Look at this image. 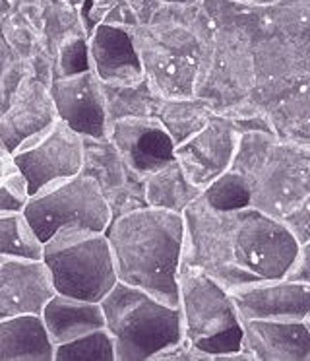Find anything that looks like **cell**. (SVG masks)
<instances>
[{
	"label": "cell",
	"instance_id": "cell-31",
	"mask_svg": "<svg viewBox=\"0 0 310 361\" xmlns=\"http://www.w3.org/2000/svg\"><path fill=\"white\" fill-rule=\"evenodd\" d=\"M306 322H309V326H310V314H309V319H306Z\"/></svg>",
	"mask_w": 310,
	"mask_h": 361
},
{
	"label": "cell",
	"instance_id": "cell-19",
	"mask_svg": "<svg viewBox=\"0 0 310 361\" xmlns=\"http://www.w3.org/2000/svg\"><path fill=\"white\" fill-rule=\"evenodd\" d=\"M217 113L213 103L200 95L185 97H159L155 105V117L167 130L175 146L188 140L190 136L202 130L208 121Z\"/></svg>",
	"mask_w": 310,
	"mask_h": 361
},
{
	"label": "cell",
	"instance_id": "cell-14",
	"mask_svg": "<svg viewBox=\"0 0 310 361\" xmlns=\"http://www.w3.org/2000/svg\"><path fill=\"white\" fill-rule=\"evenodd\" d=\"M54 293L43 259H0V319L41 314Z\"/></svg>",
	"mask_w": 310,
	"mask_h": 361
},
{
	"label": "cell",
	"instance_id": "cell-5",
	"mask_svg": "<svg viewBox=\"0 0 310 361\" xmlns=\"http://www.w3.org/2000/svg\"><path fill=\"white\" fill-rule=\"evenodd\" d=\"M178 309L185 342L208 361L250 360L242 350V322L231 291L198 268L182 264L178 272Z\"/></svg>",
	"mask_w": 310,
	"mask_h": 361
},
{
	"label": "cell",
	"instance_id": "cell-15",
	"mask_svg": "<svg viewBox=\"0 0 310 361\" xmlns=\"http://www.w3.org/2000/svg\"><path fill=\"white\" fill-rule=\"evenodd\" d=\"M242 350L252 361H310L306 321H240Z\"/></svg>",
	"mask_w": 310,
	"mask_h": 361
},
{
	"label": "cell",
	"instance_id": "cell-9",
	"mask_svg": "<svg viewBox=\"0 0 310 361\" xmlns=\"http://www.w3.org/2000/svg\"><path fill=\"white\" fill-rule=\"evenodd\" d=\"M56 117L84 138H105L108 111L105 84L92 68L61 74L49 87Z\"/></svg>",
	"mask_w": 310,
	"mask_h": 361
},
{
	"label": "cell",
	"instance_id": "cell-17",
	"mask_svg": "<svg viewBox=\"0 0 310 361\" xmlns=\"http://www.w3.org/2000/svg\"><path fill=\"white\" fill-rule=\"evenodd\" d=\"M41 319L45 322L54 348L84 336L87 332L105 329V314L99 301H85L62 293H54L46 301L41 311Z\"/></svg>",
	"mask_w": 310,
	"mask_h": 361
},
{
	"label": "cell",
	"instance_id": "cell-30",
	"mask_svg": "<svg viewBox=\"0 0 310 361\" xmlns=\"http://www.w3.org/2000/svg\"><path fill=\"white\" fill-rule=\"evenodd\" d=\"M165 4H177V6H185V4H190L194 0H161Z\"/></svg>",
	"mask_w": 310,
	"mask_h": 361
},
{
	"label": "cell",
	"instance_id": "cell-29",
	"mask_svg": "<svg viewBox=\"0 0 310 361\" xmlns=\"http://www.w3.org/2000/svg\"><path fill=\"white\" fill-rule=\"evenodd\" d=\"M232 2H239L247 8H268V6L281 2V0H232Z\"/></svg>",
	"mask_w": 310,
	"mask_h": 361
},
{
	"label": "cell",
	"instance_id": "cell-27",
	"mask_svg": "<svg viewBox=\"0 0 310 361\" xmlns=\"http://www.w3.org/2000/svg\"><path fill=\"white\" fill-rule=\"evenodd\" d=\"M287 278L297 282L310 283V241L299 245V252L294 259L293 267L287 272Z\"/></svg>",
	"mask_w": 310,
	"mask_h": 361
},
{
	"label": "cell",
	"instance_id": "cell-24",
	"mask_svg": "<svg viewBox=\"0 0 310 361\" xmlns=\"http://www.w3.org/2000/svg\"><path fill=\"white\" fill-rule=\"evenodd\" d=\"M30 200V189L18 167H10L0 175V216L23 212V206Z\"/></svg>",
	"mask_w": 310,
	"mask_h": 361
},
{
	"label": "cell",
	"instance_id": "cell-2",
	"mask_svg": "<svg viewBox=\"0 0 310 361\" xmlns=\"http://www.w3.org/2000/svg\"><path fill=\"white\" fill-rule=\"evenodd\" d=\"M105 237L120 282L178 305V272L185 252L182 214L138 206L115 214Z\"/></svg>",
	"mask_w": 310,
	"mask_h": 361
},
{
	"label": "cell",
	"instance_id": "cell-8",
	"mask_svg": "<svg viewBox=\"0 0 310 361\" xmlns=\"http://www.w3.org/2000/svg\"><path fill=\"white\" fill-rule=\"evenodd\" d=\"M85 138L56 118L53 125L12 152L31 195L72 179L84 169Z\"/></svg>",
	"mask_w": 310,
	"mask_h": 361
},
{
	"label": "cell",
	"instance_id": "cell-7",
	"mask_svg": "<svg viewBox=\"0 0 310 361\" xmlns=\"http://www.w3.org/2000/svg\"><path fill=\"white\" fill-rule=\"evenodd\" d=\"M23 216L45 243L61 228L105 231L113 220V208L99 183L82 171L72 179L31 195L23 206Z\"/></svg>",
	"mask_w": 310,
	"mask_h": 361
},
{
	"label": "cell",
	"instance_id": "cell-10",
	"mask_svg": "<svg viewBox=\"0 0 310 361\" xmlns=\"http://www.w3.org/2000/svg\"><path fill=\"white\" fill-rule=\"evenodd\" d=\"M240 130L229 115L217 111L208 125L175 148V159L198 189H206L232 164Z\"/></svg>",
	"mask_w": 310,
	"mask_h": 361
},
{
	"label": "cell",
	"instance_id": "cell-18",
	"mask_svg": "<svg viewBox=\"0 0 310 361\" xmlns=\"http://www.w3.org/2000/svg\"><path fill=\"white\" fill-rule=\"evenodd\" d=\"M0 361H54V344L41 314L0 319Z\"/></svg>",
	"mask_w": 310,
	"mask_h": 361
},
{
	"label": "cell",
	"instance_id": "cell-25",
	"mask_svg": "<svg viewBox=\"0 0 310 361\" xmlns=\"http://www.w3.org/2000/svg\"><path fill=\"white\" fill-rule=\"evenodd\" d=\"M299 245L310 241V195L294 210L281 218Z\"/></svg>",
	"mask_w": 310,
	"mask_h": 361
},
{
	"label": "cell",
	"instance_id": "cell-28",
	"mask_svg": "<svg viewBox=\"0 0 310 361\" xmlns=\"http://www.w3.org/2000/svg\"><path fill=\"white\" fill-rule=\"evenodd\" d=\"M10 167H14V161H12V152H10V149L2 144V140H0V175H4Z\"/></svg>",
	"mask_w": 310,
	"mask_h": 361
},
{
	"label": "cell",
	"instance_id": "cell-22",
	"mask_svg": "<svg viewBox=\"0 0 310 361\" xmlns=\"http://www.w3.org/2000/svg\"><path fill=\"white\" fill-rule=\"evenodd\" d=\"M43 259V241L23 212L0 216V259Z\"/></svg>",
	"mask_w": 310,
	"mask_h": 361
},
{
	"label": "cell",
	"instance_id": "cell-16",
	"mask_svg": "<svg viewBox=\"0 0 310 361\" xmlns=\"http://www.w3.org/2000/svg\"><path fill=\"white\" fill-rule=\"evenodd\" d=\"M49 90L39 84H23L14 105L0 117V140L10 152L20 148L56 121Z\"/></svg>",
	"mask_w": 310,
	"mask_h": 361
},
{
	"label": "cell",
	"instance_id": "cell-1",
	"mask_svg": "<svg viewBox=\"0 0 310 361\" xmlns=\"http://www.w3.org/2000/svg\"><path fill=\"white\" fill-rule=\"evenodd\" d=\"M182 264L231 291L256 280L285 278L299 241L283 221L254 208L219 210L198 197L186 206Z\"/></svg>",
	"mask_w": 310,
	"mask_h": 361
},
{
	"label": "cell",
	"instance_id": "cell-23",
	"mask_svg": "<svg viewBox=\"0 0 310 361\" xmlns=\"http://www.w3.org/2000/svg\"><path fill=\"white\" fill-rule=\"evenodd\" d=\"M54 361H116L115 344L107 329L93 330L54 348Z\"/></svg>",
	"mask_w": 310,
	"mask_h": 361
},
{
	"label": "cell",
	"instance_id": "cell-3",
	"mask_svg": "<svg viewBox=\"0 0 310 361\" xmlns=\"http://www.w3.org/2000/svg\"><path fill=\"white\" fill-rule=\"evenodd\" d=\"M229 169L244 183L250 208L281 220L310 195V142L240 133Z\"/></svg>",
	"mask_w": 310,
	"mask_h": 361
},
{
	"label": "cell",
	"instance_id": "cell-12",
	"mask_svg": "<svg viewBox=\"0 0 310 361\" xmlns=\"http://www.w3.org/2000/svg\"><path fill=\"white\" fill-rule=\"evenodd\" d=\"M107 138L128 169L142 179L175 159L177 146L155 115L115 118L108 123Z\"/></svg>",
	"mask_w": 310,
	"mask_h": 361
},
{
	"label": "cell",
	"instance_id": "cell-4",
	"mask_svg": "<svg viewBox=\"0 0 310 361\" xmlns=\"http://www.w3.org/2000/svg\"><path fill=\"white\" fill-rule=\"evenodd\" d=\"M99 303L116 361L159 360L185 340L178 305H169L130 283L116 280Z\"/></svg>",
	"mask_w": 310,
	"mask_h": 361
},
{
	"label": "cell",
	"instance_id": "cell-13",
	"mask_svg": "<svg viewBox=\"0 0 310 361\" xmlns=\"http://www.w3.org/2000/svg\"><path fill=\"white\" fill-rule=\"evenodd\" d=\"M89 66L105 86H134L146 80V68L132 33L116 24L95 25L87 41Z\"/></svg>",
	"mask_w": 310,
	"mask_h": 361
},
{
	"label": "cell",
	"instance_id": "cell-21",
	"mask_svg": "<svg viewBox=\"0 0 310 361\" xmlns=\"http://www.w3.org/2000/svg\"><path fill=\"white\" fill-rule=\"evenodd\" d=\"M266 115L279 138L310 142V80L279 97L266 109Z\"/></svg>",
	"mask_w": 310,
	"mask_h": 361
},
{
	"label": "cell",
	"instance_id": "cell-6",
	"mask_svg": "<svg viewBox=\"0 0 310 361\" xmlns=\"http://www.w3.org/2000/svg\"><path fill=\"white\" fill-rule=\"evenodd\" d=\"M43 262L54 291L101 301L116 283V268L105 231L61 228L43 243Z\"/></svg>",
	"mask_w": 310,
	"mask_h": 361
},
{
	"label": "cell",
	"instance_id": "cell-11",
	"mask_svg": "<svg viewBox=\"0 0 310 361\" xmlns=\"http://www.w3.org/2000/svg\"><path fill=\"white\" fill-rule=\"evenodd\" d=\"M240 321H306L310 283L291 278L256 280L231 290Z\"/></svg>",
	"mask_w": 310,
	"mask_h": 361
},
{
	"label": "cell",
	"instance_id": "cell-20",
	"mask_svg": "<svg viewBox=\"0 0 310 361\" xmlns=\"http://www.w3.org/2000/svg\"><path fill=\"white\" fill-rule=\"evenodd\" d=\"M200 195L202 189L190 183L185 171L180 169L177 159H173L165 167L144 177V202L146 206L182 214L186 206L192 204Z\"/></svg>",
	"mask_w": 310,
	"mask_h": 361
},
{
	"label": "cell",
	"instance_id": "cell-26",
	"mask_svg": "<svg viewBox=\"0 0 310 361\" xmlns=\"http://www.w3.org/2000/svg\"><path fill=\"white\" fill-rule=\"evenodd\" d=\"M62 74H72V72L85 71L89 66V56H87V43L84 39H76L64 49L62 55Z\"/></svg>",
	"mask_w": 310,
	"mask_h": 361
}]
</instances>
